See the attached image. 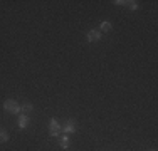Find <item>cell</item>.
I'll return each instance as SVG.
<instances>
[{
  "mask_svg": "<svg viewBox=\"0 0 158 151\" xmlns=\"http://www.w3.org/2000/svg\"><path fill=\"white\" fill-rule=\"evenodd\" d=\"M3 109H5L7 112H10V114H19V112H20V104L14 99H7L5 103H3Z\"/></svg>",
  "mask_w": 158,
  "mask_h": 151,
  "instance_id": "cell-1",
  "label": "cell"
},
{
  "mask_svg": "<svg viewBox=\"0 0 158 151\" xmlns=\"http://www.w3.org/2000/svg\"><path fill=\"white\" fill-rule=\"evenodd\" d=\"M62 131V126L57 123V119H49V134L52 136V138H59V134H61Z\"/></svg>",
  "mask_w": 158,
  "mask_h": 151,
  "instance_id": "cell-2",
  "label": "cell"
},
{
  "mask_svg": "<svg viewBox=\"0 0 158 151\" xmlns=\"http://www.w3.org/2000/svg\"><path fill=\"white\" fill-rule=\"evenodd\" d=\"M62 131L66 134H74L77 131V126H76V121L74 119H67L66 123H64V126H62Z\"/></svg>",
  "mask_w": 158,
  "mask_h": 151,
  "instance_id": "cell-3",
  "label": "cell"
},
{
  "mask_svg": "<svg viewBox=\"0 0 158 151\" xmlns=\"http://www.w3.org/2000/svg\"><path fill=\"white\" fill-rule=\"evenodd\" d=\"M88 42H98V40L101 39V32H99V29H91V30H88Z\"/></svg>",
  "mask_w": 158,
  "mask_h": 151,
  "instance_id": "cell-4",
  "label": "cell"
},
{
  "mask_svg": "<svg viewBox=\"0 0 158 151\" xmlns=\"http://www.w3.org/2000/svg\"><path fill=\"white\" fill-rule=\"evenodd\" d=\"M116 5H123V7H128L130 10H136L138 9V2L135 0H116Z\"/></svg>",
  "mask_w": 158,
  "mask_h": 151,
  "instance_id": "cell-5",
  "label": "cell"
},
{
  "mask_svg": "<svg viewBox=\"0 0 158 151\" xmlns=\"http://www.w3.org/2000/svg\"><path fill=\"white\" fill-rule=\"evenodd\" d=\"M29 123H31V119H29L27 114H20V116H19V129H25V128L29 126Z\"/></svg>",
  "mask_w": 158,
  "mask_h": 151,
  "instance_id": "cell-6",
  "label": "cell"
},
{
  "mask_svg": "<svg viewBox=\"0 0 158 151\" xmlns=\"http://www.w3.org/2000/svg\"><path fill=\"white\" fill-rule=\"evenodd\" d=\"M59 145H61V148H64V149H67L71 146V139L67 138V134L59 136Z\"/></svg>",
  "mask_w": 158,
  "mask_h": 151,
  "instance_id": "cell-7",
  "label": "cell"
},
{
  "mask_svg": "<svg viewBox=\"0 0 158 151\" xmlns=\"http://www.w3.org/2000/svg\"><path fill=\"white\" fill-rule=\"evenodd\" d=\"M113 29V25H111V22H108V20H104V22H101V25H99V32H110V30Z\"/></svg>",
  "mask_w": 158,
  "mask_h": 151,
  "instance_id": "cell-8",
  "label": "cell"
},
{
  "mask_svg": "<svg viewBox=\"0 0 158 151\" xmlns=\"http://www.w3.org/2000/svg\"><path fill=\"white\" fill-rule=\"evenodd\" d=\"M20 111H24L25 114H29L31 111H34V104L32 103H24V104L20 106Z\"/></svg>",
  "mask_w": 158,
  "mask_h": 151,
  "instance_id": "cell-9",
  "label": "cell"
},
{
  "mask_svg": "<svg viewBox=\"0 0 158 151\" xmlns=\"http://www.w3.org/2000/svg\"><path fill=\"white\" fill-rule=\"evenodd\" d=\"M9 141V133L5 129H0V143H7Z\"/></svg>",
  "mask_w": 158,
  "mask_h": 151,
  "instance_id": "cell-10",
  "label": "cell"
},
{
  "mask_svg": "<svg viewBox=\"0 0 158 151\" xmlns=\"http://www.w3.org/2000/svg\"><path fill=\"white\" fill-rule=\"evenodd\" d=\"M150 151H156V149H150Z\"/></svg>",
  "mask_w": 158,
  "mask_h": 151,
  "instance_id": "cell-11",
  "label": "cell"
}]
</instances>
